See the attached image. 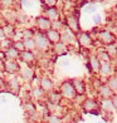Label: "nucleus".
Returning a JSON list of instances; mask_svg holds the SVG:
<instances>
[{"label": "nucleus", "mask_w": 117, "mask_h": 123, "mask_svg": "<svg viewBox=\"0 0 117 123\" xmlns=\"http://www.w3.org/2000/svg\"><path fill=\"white\" fill-rule=\"evenodd\" d=\"M74 91H76V89L73 88V86H72L71 83L67 82V83L63 84V92H64V94L67 97H73L74 96Z\"/></svg>", "instance_id": "obj_1"}, {"label": "nucleus", "mask_w": 117, "mask_h": 123, "mask_svg": "<svg viewBox=\"0 0 117 123\" xmlns=\"http://www.w3.org/2000/svg\"><path fill=\"white\" fill-rule=\"evenodd\" d=\"M99 39H101L102 42H104V43L113 42V37L111 35V33H108V31H102L101 34H99Z\"/></svg>", "instance_id": "obj_2"}, {"label": "nucleus", "mask_w": 117, "mask_h": 123, "mask_svg": "<svg viewBox=\"0 0 117 123\" xmlns=\"http://www.w3.org/2000/svg\"><path fill=\"white\" fill-rule=\"evenodd\" d=\"M79 43L82 44V45H90L91 44V38L87 34H82L79 37Z\"/></svg>", "instance_id": "obj_3"}, {"label": "nucleus", "mask_w": 117, "mask_h": 123, "mask_svg": "<svg viewBox=\"0 0 117 123\" xmlns=\"http://www.w3.org/2000/svg\"><path fill=\"white\" fill-rule=\"evenodd\" d=\"M5 67H6V70H9V72H16L18 70V64L14 63V62H12V60L8 62Z\"/></svg>", "instance_id": "obj_4"}, {"label": "nucleus", "mask_w": 117, "mask_h": 123, "mask_svg": "<svg viewBox=\"0 0 117 123\" xmlns=\"http://www.w3.org/2000/svg\"><path fill=\"white\" fill-rule=\"evenodd\" d=\"M48 37H49V39H51L52 42H57V40H59V34H58L57 31H54V30L48 31Z\"/></svg>", "instance_id": "obj_5"}, {"label": "nucleus", "mask_w": 117, "mask_h": 123, "mask_svg": "<svg viewBox=\"0 0 117 123\" xmlns=\"http://www.w3.org/2000/svg\"><path fill=\"white\" fill-rule=\"evenodd\" d=\"M38 24H39V26H40V28H44V29H47V28L51 26V23H49L47 19H39Z\"/></svg>", "instance_id": "obj_6"}, {"label": "nucleus", "mask_w": 117, "mask_h": 123, "mask_svg": "<svg viewBox=\"0 0 117 123\" xmlns=\"http://www.w3.org/2000/svg\"><path fill=\"white\" fill-rule=\"evenodd\" d=\"M74 86L77 87V92L83 93V91H84V87H83V83H82V82H79V80H76V82H74Z\"/></svg>", "instance_id": "obj_7"}, {"label": "nucleus", "mask_w": 117, "mask_h": 123, "mask_svg": "<svg viewBox=\"0 0 117 123\" xmlns=\"http://www.w3.org/2000/svg\"><path fill=\"white\" fill-rule=\"evenodd\" d=\"M21 57H23V59H24L25 62H32V60H33V55H32L29 52L21 53Z\"/></svg>", "instance_id": "obj_8"}, {"label": "nucleus", "mask_w": 117, "mask_h": 123, "mask_svg": "<svg viewBox=\"0 0 117 123\" xmlns=\"http://www.w3.org/2000/svg\"><path fill=\"white\" fill-rule=\"evenodd\" d=\"M37 43H38V45L40 48H46L47 47V42H46V39H44V38H38Z\"/></svg>", "instance_id": "obj_9"}, {"label": "nucleus", "mask_w": 117, "mask_h": 123, "mask_svg": "<svg viewBox=\"0 0 117 123\" xmlns=\"http://www.w3.org/2000/svg\"><path fill=\"white\" fill-rule=\"evenodd\" d=\"M42 87L44 88V89H49L52 87V83H51V80H48V79H44V80H42Z\"/></svg>", "instance_id": "obj_10"}, {"label": "nucleus", "mask_w": 117, "mask_h": 123, "mask_svg": "<svg viewBox=\"0 0 117 123\" xmlns=\"http://www.w3.org/2000/svg\"><path fill=\"white\" fill-rule=\"evenodd\" d=\"M102 70H103V74H108V73H110V70H111L110 64H108V63L102 64Z\"/></svg>", "instance_id": "obj_11"}, {"label": "nucleus", "mask_w": 117, "mask_h": 123, "mask_svg": "<svg viewBox=\"0 0 117 123\" xmlns=\"http://www.w3.org/2000/svg\"><path fill=\"white\" fill-rule=\"evenodd\" d=\"M48 16L51 19H55V18H57V12H55V9H49L48 10Z\"/></svg>", "instance_id": "obj_12"}, {"label": "nucleus", "mask_w": 117, "mask_h": 123, "mask_svg": "<svg viewBox=\"0 0 117 123\" xmlns=\"http://www.w3.org/2000/svg\"><path fill=\"white\" fill-rule=\"evenodd\" d=\"M9 57H16L18 55V52H16V49H8V53H6Z\"/></svg>", "instance_id": "obj_13"}, {"label": "nucleus", "mask_w": 117, "mask_h": 123, "mask_svg": "<svg viewBox=\"0 0 117 123\" xmlns=\"http://www.w3.org/2000/svg\"><path fill=\"white\" fill-rule=\"evenodd\" d=\"M34 45H35V43L33 40H30V39H28L25 42V47H28V48H34Z\"/></svg>", "instance_id": "obj_14"}, {"label": "nucleus", "mask_w": 117, "mask_h": 123, "mask_svg": "<svg viewBox=\"0 0 117 123\" xmlns=\"http://www.w3.org/2000/svg\"><path fill=\"white\" fill-rule=\"evenodd\" d=\"M68 23H69V26L72 25V26H73V29H77V20H76V19H73V18H71V19H69V21H68Z\"/></svg>", "instance_id": "obj_15"}, {"label": "nucleus", "mask_w": 117, "mask_h": 123, "mask_svg": "<svg viewBox=\"0 0 117 123\" xmlns=\"http://www.w3.org/2000/svg\"><path fill=\"white\" fill-rule=\"evenodd\" d=\"M94 10H96V6H94V5H88V6L86 8L87 13H92V12H94Z\"/></svg>", "instance_id": "obj_16"}, {"label": "nucleus", "mask_w": 117, "mask_h": 123, "mask_svg": "<svg viewBox=\"0 0 117 123\" xmlns=\"http://www.w3.org/2000/svg\"><path fill=\"white\" fill-rule=\"evenodd\" d=\"M92 65H93V68H94V69H97V68H98V62H97V59L92 58Z\"/></svg>", "instance_id": "obj_17"}, {"label": "nucleus", "mask_w": 117, "mask_h": 123, "mask_svg": "<svg viewBox=\"0 0 117 123\" xmlns=\"http://www.w3.org/2000/svg\"><path fill=\"white\" fill-rule=\"evenodd\" d=\"M93 105H94V103H93V102H91V100H87V105H86V108L93 107Z\"/></svg>", "instance_id": "obj_18"}, {"label": "nucleus", "mask_w": 117, "mask_h": 123, "mask_svg": "<svg viewBox=\"0 0 117 123\" xmlns=\"http://www.w3.org/2000/svg\"><path fill=\"white\" fill-rule=\"evenodd\" d=\"M4 38H5V33H4V30L0 29V39H4Z\"/></svg>", "instance_id": "obj_19"}, {"label": "nucleus", "mask_w": 117, "mask_h": 123, "mask_svg": "<svg viewBox=\"0 0 117 123\" xmlns=\"http://www.w3.org/2000/svg\"><path fill=\"white\" fill-rule=\"evenodd\" d=\"M52 123H59V119L58 118H52Z\"/></svg>", "instance_id": "obj_20"}, {"label": "nucleus", "mask_w": 117, "mask_h": 123, "mask_svg": "<svg viewBox=\"0 0 117 123\" xmlns=\"http://www.w3.org/2000/svg\"><path fill=\"white\" fill-rule=\"evenodd\" d=\"M16 48H23V44H21V43H16Z\"/></svg>", "instance_id": "obj_21"}, {"label": "nucleus", "mask_w": 117, "mask_h": 123, "mask_svg": "<svg viewBox=\"0 0 117 123\" xmlns=\"http://www.w3.org/2000/svg\"><path fill=\"white\" fill-rule=\"evenodd\" d=\"M99 19H101V18H99V16H94V21H97V23L99 21Z\"/></svg>", "instance_id": "obj_22"}]
</instances>
